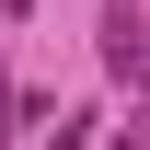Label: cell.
Here are the masks:
<instances>
[{
    "label": "cell",
    "instance_id": "3957f363",
    "mask_svg": "<svg viewBox=\"0 0 150 150\" xmlns=\"http://www.w3.org/2000/svg\"><path fill=\"white\" fill-rule=\"evenodd\" d=\"M0 12H35V0H0Z\"/></svg>",
    "mask_w": 150,
    "mask_h": 150
},
{
    "label": "cell",
    "instance_id": "7a4b0ae2",
    "mask_svg": "<svg viewBox=\"0 0 150 150\" xmlns=\"http://www.w3.org/2000/svg\"><path fill=\"white\" fill-rule=\"evenodd\" d=\"M0 139H23V104H12V81H0Z\"/></svg>",
    "mask_w": 150,
    "mask_h": 150
},
{
    "label": "cell",
    "instance_id": "6da1fadb",
    "mask_svg": "<svg viewBox=\"0 0 150 150\" xmlns=\"http://www.w3.org/2000/svg\"><path fill=\"white\" fill-rule=\"evenodd\" d=\"M104 69H115V81H150V23H139V0L104 12Z\"/></svg>",
    "mask_w": 150,
    "mask_h": 150
}]
</instances>
